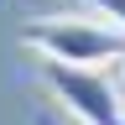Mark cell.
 <instances>
[{"instance_id":"cell-1","label":"cell","mask_w":125,"mask_h":125,"mask_svg":"<svg viewBox=\"0 0 125 125\" xmlns=\"http://www.w3.org/2000/svg\"><path fill=\"white\" fill-rule=\"evenodd\" d=\"M21 42L31 52H42V62H68V68H94V62H120L125 57V31L99 26L89 16H42V21H26Z\"/></svg>"},{"instance_id":"cell-2","label":"cell","mask_w":125,"mask_h":125,"mask_svg":"<svg viewBox=\"0 0 125 125\" xmlns=\"http://www.w3.org/2000/svg\"><path fill=\"white\" fill-rule=\"evenodd\" d=\"M42 83L68 104V115L83 125H125L120 89L109 83L99 68H68V62H42Z\"/></svg>"},{"instance_id":"cell-3","label":"cell","mask_w":125,"mask_h":125,"mask_svg":"<svg viewBox=\"0 0 125 125\" xmlns=\"http://www.w3.org/2000/svg\"><path fill=\"white\" fill-rule=\"evenodd\" d=\"M83 5H94V10H99L115 31H125V0H83Z\"/></svg>"},{"instance_id":"cell-4","label":"cell","mask_w":125,"mask_h":125,"mask_svg":"<svg viewBox=\"0 0 125 125\" xmlns=\"http://www.w3.org/2000/svg\"><path fill=\"white\" fill-rule=\"evenodd\" d=\"M37 125H57V120H47V115H42V120H37Z\"/></svg>"},{"instance_id":"cell-5","label":"cell","mask_w":125,"mask_h":125,"mask_svg":"<svg viewBox=\"0 0 125 125\" xmlns=\"http://www.w3.org/2000/svg\"><path fill=\"white\" fill-rule=\"evenodd\" d=\"M120 68H125V57H120Z\"/></svg>"}]
</instances>
